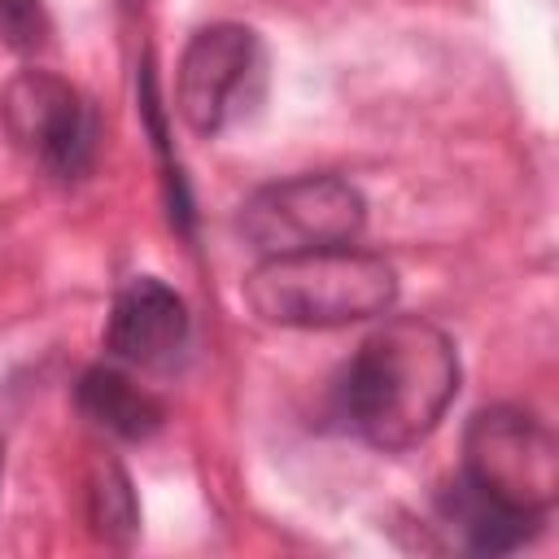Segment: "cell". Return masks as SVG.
<instances>
[{"instance_id": "obj_1", "label": "cell", "mask_w": 559, "mask_h": 559, "mask_svg": "<svg viewBox=\"0 0 559 559\" xmlns=\"http://www.w3.org/2000/svg\"><path fill=\"white\" fill-rule=\"evenodd\" d=\"M459 393L454 341L419 319L397 314L380 323L345 362L336 384L341 419L376 450H411L445 419Z\"/></svg>"}, {"instance_id": "obj_2", "label": "cell", "mask_w": 559, "mask_h": 559, "mask_svg": "<svg viewBox=\"0 0 559 559\" xmlns=\"http://www.w3.org/2000/svg\"><path fill=\"white\" fill-rule=\"evenodd\" d=\"M245 301L271 328H345L397 301V271L354 245L280 253L245 275Z\"/></svg>"}, {"instance_id": "obj_3", "label": "cell", "mask_w": 559, "mask_h": 559, "mask_svg": "<svg viewBox=\"0 0 559 559\" xmlns=\"http://www.w3.org/2000/svg\"><path fill=\"white\" fill-rule=\"evenodd\" d=\"M362 227H367L362 192L349 179L328 175V170L262 183L245 197L236 214L240 240L262 258L354 245Z\"/></svg>"}, {"instance_id": "obj_4", "label": "cell", "mask_w": 559, "mask_h": 559, "mask_svg": "<svg viewBox=\"0 0 559 559\" xmlns=\"http://www.w3.org/2000/svg\"><path fill=\"white\" fill-rule=\"evenodd\" d=\"M463 480H472L480 493L550 515L559 493V445L542 419H533L520 406H485L472 415L463 432Z\"/></svg>"}, {"instance_id": "obj_5", "label": "cell", "mask_w": 559, "mask_h": 559, "mask_svg": "<svg viewBox=\"0 0 559 559\" xmlns=\"http://www.w3.org/2000/svg\"><path fill=\"white\" fill-rule=\"evenodd\" d=\"M0 114L9 135L57 179H83L96 162V140H100V118L92 100L79 96L66 79L48 70H22L4 96Z\"/></svg>"}, {"instance_id": "obj_6", "label": "cell", "mask_w": 559, "mask_h": 559, "mask_svg": "<svg viewBox=\"0 0 559 559\" xmlns=\"http://www.w3.org/2000/svg\"><path fill=\"white\" fill-rule=\"evenodd\" d=\"M262 70L258 35L240 22L201 26L179 57V114L197 135H218L253 96Z\"/></svg>"}, {"instance_id": "obj_7", "label": "cell", "mask_w": 559, "mask_h": 559, "mask_svg": "<svg viewBox=\"0 0 559 559\" xmlns=\"http://www.w3.org/2000/svg\"><path fill=\"white\" fill-rule=\"evenodd\" d=\"M188 332L192 323L183 297L153 275H135L109 306L105 349L131 367H170L183 354Z\"/></svg>"}, {"instance_id": "obj_8", "label": "cell", "mask_w": 559, "mask_h": 559, "mask_svg": "<svg viewBox=\"0 0 559 559\" xmlns=\"http://www.w3.org/2000/svg\"><path fill=\"white\" fill-rule=\"evenodd\" d=\"M437 507H441L445 528H450V533L459 537V546L472 550V555H511V550L528 546V542L546 528V515L507 507V502L480 493V489H476L472 480H463L459 472H454V480L441 489Z\"/></svg>"}, {"instance_id": "obj_9", "label": "cell", "mask_w": 559, "mask_h": 559, "mask_svg": "<svg viewBox=\"0 0 559 559\" xmlns=\"http://www.w3.org/2000/svg\"><path fill=\"white\" fill-rule=\"evenodd\" d=\"M74 402H79V411L96 428H105V432H114L122 441H144V437H153L166 424L162 397H153L131 376H122L118 367H105V362L100 367H87L79 376Z\"/></svg>"}, {"instance_id": "obj_10", "label": "cell", "mask_w": 559, "mask_h": 559, "mask_svg": "<svg viewBox=\"0 0 559 559\" xmlns=\"http://www.w3.org/2000/svg\"><path fill=\"white\" fill-rule=\"evenodd\" d=\"M87 524L105 546H131L140 533V502L131 489V476L105 459L87 476Z\"/></svg>"}, {"instance_id": "obj_11", "label": "cell", "mask_w": 559, "mask_h": 559, "mask_svg": "<svg viewBox=\"0 0 559 559\" xmlns=\"http://www.w3.org/2000/svg\"><path fill=\"white\" fill-rule=\"evenodd\" d=\"M0 44L13 52H39L48 44L44 0H0Z\"/></svg>"}, {"instance_id": "obj_12", "label": "cell", "mask_w": 559, "mask_h": 559, "mask_svg": "<svg viewBox=\"0 0 559 559\" xmlns=\"http://www.w3.org/2000/svg\"><path fill=\"white\" fill-rule=\"evenodd\" d=\"M0 476H4V437H0Z\"/></svg>"}]
</instances>
